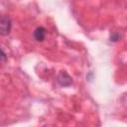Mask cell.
<instances>
[{
  "label": "cell",
  "mask_w": 127,
  "mask_h": 127,
  "mask_svg": "<svg viewBox=\"0 0 127 127\" xmlns=\"http://www.w3.org/2000/svg\"><path fill=\"white\" fill-rule=\"evenodd\" d=\"M0 29H1V35H3V36H5V35H7V34L10 33V30H11V21H10L9 17L2 16L1 22H0Z\"/></svg>",
  "instance_id": "cell-1"
},
{
  "label": "cell",
  "mask_w": 127,
  "mask_h": 127,
  "mask_svg": "<svg viewBox=\"0 0 127 127\" xmlns=\"http://www.w3.org/2000/svg\"><path fill=\"white\" fill-rule=\"evenodd\" d=\"M34 37L37 41H43L46 37V30L43 27H39L34 32Z\"/></svg>",
  "instance_id": "cell-2"
}]
</instances>
